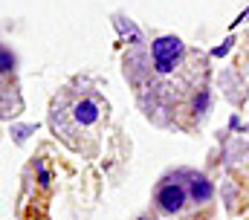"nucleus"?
<instances>
[{
	"label": "nucleus",
	"mask_w": 249,
	"mask_h": 220,
	"mask_svg": "<svg viewBox=\"0 0 249 220\" xmlns=\"http://www.w3.org/2000/svg\"><path fill=\"white\" fill-rule=\"evenodd\" d=\"M124 75L136 87V99L148 119L162 122L160 113H177L188 99L197 102V93H206L209 64L206 55L188 50L174 35L157 38L151 53H133L124 61Z\"/></svg>",
	"instance_id": "obj_1"
},
{
	"label": "nucleus",
	"mask_w": 249,
	"mask_h": 220,
	"mask_svg": "<svg viewBox=\"0 0 249 220\" xmlns=\"http://www.w3.org/2000/svg\"><path fill=\"white\" fill-rule=\"evenodd\" d=\"M188 194L194 203H209L212 200V183L203 174H188Z\"/></svg>",
	"instance_id": "obj_4"
},
{
	"label": "nucleus",
	"mask_w": 249,
	"mask_h": 220,
	"mask_svg": "<svg viewBox=\"0 0 249 220\" xmlns=\"http://www.w3.org/2000/svg\"><path fill=\"white\" fill-rule=\"evenodd\" d=\"M188 197H191V194H188V183H180V180L174 177V180H162V183L157 185L154 203H157L160 212L177 215V212H183V206H186Z\"/></svg>",
	"instance_id": "obj_3"
},
{
	"label": "nucleus",
	"mask_w": 249,
	"mask_h": 220,
	"mask_svg": "<svg viewBox=\"0 0 249 220\" xmlns=\"http://www.w3.org/2000/svg\"><path fill=\"white\" fill-rule=\"evenodd\" d=\"M107 125V102L93 87H64L50 110V128L67 148L96 157L102 130Z\"/></svg>",
	"instance_id": "obj_2"
}]
</instances>
